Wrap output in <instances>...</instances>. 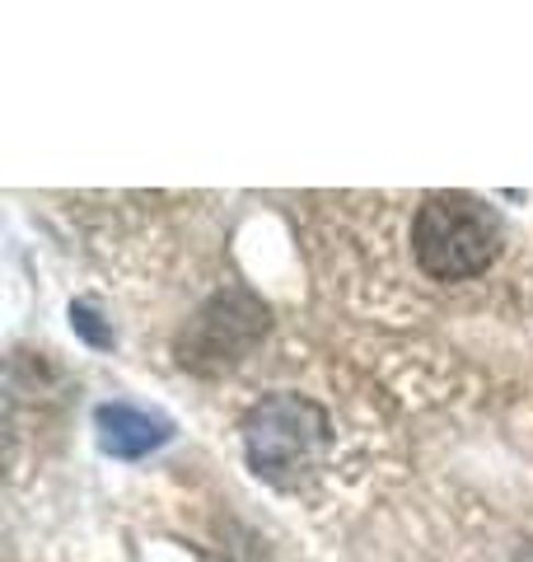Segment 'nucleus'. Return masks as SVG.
Returning a JSON list of instances; mask_svg holds the SVG:
<instances>
[{"label": "nucleus", "mask_w": 533, "mask_h": 562, "mask_svg": "<svg viewBox=\"0 0 533 562\" xmlns=\"http://www.w3.org/2000/svg\"><path fill=\"white\" fill-rule=\"evenodd\" d=\"M70 324H76L84 338H89V342H99V347H109V342H113V333H103V328L94 324V310H89V305H76V310H70Z\"/></svg>", "instance_id": "5"}, {"label": "nucleus", "mask_w": 533, "mask_h": 562, "mask_svg": "<svg viewBox=\"0 0 533 562\" xmlns=\"http://www.w3.org/2000/svg\"><path fill=\"white\" fill-rule=\"evenodd\" d=\"M412 254L426 277L468 281L501 254V216L468 192H431L412 221Z\"/></svg>", "instance_id": "1"}, {"label": "nucleus", "mask_w": 533, "mask_h": 562, "mask_svg": "<svg viewBox=\"0 0 533 562\" xmlns=\"http://www.w3.org/2000/svg\"><path fill=\"white\" fill-rule=\"evenodd\" d=\"M262 333H266V310L253 301V295L220 291L211 305H202V314L183 333L178 351H183V366H192V371H225V366H235Z\"/></svg>", "instance_id": "3"}, {"label": "nucleus", "mask_w": 533, "mask_h": 562, "mask_svg": "<svg viewBox=\"0 0 533 562\" xmlns=\"http://www.w3.org/2000/svg\"><path fill=\"white\" fill-rule=\"evenodd\" d=\"M173 436V422L132 408V403H103L99 408V446L117 454V460H140V454L159 450Z\"/></svg>", "instance_id": "4"}, {"label": "nucleus", "mask_w": 533, "mask_h": 562, "mask_svg": "<svg viewBox=\"0 0 533 562\" xmlns=\"http://www.w3.org/2000/svg\"><path fill=\"white\" fill-rule=\"evenodd\" d=\"M324 441H328L324 408L299 394H272V398L253 403L243 417L248 464H253L266 483H281V487L299 483V473L314 469V460L324 454Z\"/></svg>", "instance_id": "2"}]
</instances>
